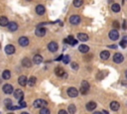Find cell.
I'll return each instance as SVG.
<instances>
[{
    "instance_id": "cell-41",
    "label": "cell",
    "mask_w": 127,
    "mask_h": 114,
    "mask_svg": "<svg viewBox=\"0 0 127 114\" xmlns=\"http://www.w3.org/2000/svg\"><path fill=\"white\" fill-rule=\"evenodd\" d=\"M109 48H111V49H115V48H116V46L112 45V46H109Z\"/></svg>"
},
{
    "instance_id": "cell-18",
    "label": "cell",
    "mask_w": 127,
    "mask_h": 114,
    "mask_svg": "<svg viewBox=\"0 0 127 114\" xmlns=\"http://www.w3.org/2000/svg\"><path fill=\"white\" fill-rule=\"evenodd\" d=\"M7 26H8V30L9 31H12V32H14V31H16L18 29V25L15 22H10V23L8 22Z\"/></svg>"
},
{
    "instance_id": "cell-10",
    "label": "cell",
    "mask_w": 127,
    "mask_h": 114,
    "mask_svg": "<svg viewBox=\"0 0 127 114\" xmlns=\"http://www.w3.org/2000/svg\"><path fill=\"white\" fill-rule=\"evenodd\" d=\"M5 53L7 55H13L15 53V47L13 45H7L5 47Z\"/></svg>"
},
{
    "instance_id": "cell-35",
    "label": "cell",
    "mask_w": 127,
    "mask_h": 114,
    "mask_svg": "<svg viewBox=\"0 0 127 114\" xmlns=\"http://www.w3.org/2000/svg\"><path fill=\"white\" fill-rule=\"evenodd\" d=\"M4 104H5L6 106H9V105L12 104V101H11L10 99H5V100H4Z\"/></svg>"
},
{
    "instance_id": "cell-40",
    "label": "cell",
    "mask_w": 127,
    "mask_h": 114,
    "mask_svg": "<svg viewBox=\"0 0 127 114\" xmlns=\"http://www.w3.org/2000/svg\"><path fill=\"white\" fill-rule=\"evenodd\" d=\"M62 59H63V55H61V56H60L58 59H56V61H61Z\"/></svg>"
},
{
    "instance_id": "cell-32",
    "label": "cell",
    "mask_w": 127,
    "mask_h": 114,
    "mask_svg": "<svg viewBox=\"0 0 127 114\" xmlns=\"http://www.w3.org/2000/svg\"><path fill=\"white\" fill-rule=\"evenodd\" d=\"M63 62H64V64H69L70 63V57L68 56V55H66V56H63Z\"/></svg>"
},
{
    "instance_id": "cell-4",
    "label": "cell",
    "mask_w": 127,
    "mask_h": 114,
    "mask_svg": "<svg viewBox=\"0 0 127 114\" xmlns=\"http://www.w3.org/2000/svg\"><path fill=\"white\" fill-rule=\"evenodd\" d=\"M2 90H3V92L5 93V94H11V93L13 92V86L11 85V84H4L3 85V87H2Z\"/></svg>"
},
{
    "instance_id": "cell-11",
    "label": "cell",
    "mask_w": 127,
    "mask_h": 114,
    "mask_svg": "<svg viewBox=\"0 0 127 114\" xmlns=\"http://www.w3.org/2000/svg\"><path fill=\"white\" fill-rule=\"evenodd\" d=\"M13 92H14V97L17 98L18 100H22L23 96H24V93L21 89H16V90H13Z\"/></svg>"
},
{
    "instance_id": "cell-6",
    "label": "cell",
    "mask_w": 127,
    "mask_h": 114,
    "mask_svg": "<svg viewBox=\"0 0 127 114\" xmlns=\"http://www.w3.org/2000/svg\"><path fill=\"white\" fill-rule=\"evenodd\" d=\"M78 94V90L76 87H70L68 89V95L70 97H77Z\"/></svg>"
},
{
    "instance_id": "cell-2",
    "label": "cell",
    "mask_w": 127,
    "mask_h": 114,
    "mask_svg": "<svg viewBox=\"0 0 127 114\" xmlns=\"http://www.w3.org/2000/svg\"><path fill=\"white\" fill-rule=\"evenodd\" d=\"M47 105H48V102L43 99H37L34 101V103H33V106H34L35 108H42V107L47 106Z\"/></svg>"
},
{
    "instance_id": "cell-21",
    "label": "cell",
    "mask_w": 127,
    "mask_h": 114,
    "mask_svg": "<svg viewBox=\"0 0 127 114\" xmlns=\"http://www.w3.org/2000/svg\"><path fill=\"white\" fill-rule=\"evenodd\" d=\"M119 107H120V104H119L117 101H112V102L110 103V108H111V110H113V111H117V110L119 109Z\"/></svg>"
},
{
    "instance_id": "cell-17",
    "label": "cell",
    "mask_w": 127,
    "mask_h": 114,
    "mask_svg": "<svg viewBox=\"0 0 127 114\" xmlns=\"http://www.w3.org/2000/svg\"><path fill=\"white\" fill-rule=\"evenodd\" d=\"M22 65L25 66V68H30V66L32 65L31 60L28 59V58H24V59L22 60Z\"/></svg>"
},
{
    "instance_id": "cell-36",
    "label": "cell",
    "mask_w": 127,
    "mask_h": 114,
    "mask_svg": "<svg viewBox=\"0 0 127 114\" xmlns=\"http://www.w3.org/2000/svg\"><path fill=\"white\" fill-rule=\"evenodd\" d=\"M20 101V108H23V107H26V105H27V103H26L25 101H22V100H19Z\"/></svg>"
},
{
    "instance_id": "cell-24",
    "label": "cell",
    "mask_w": 127,
    "mask_h": 114,
    "mask_svg": "<svg viewBox=\"0 0 127 114\" xmlns=\"http://www.w3.org/2000/svg\"><path fill=\"white\" fill-rule=\"evenodd\" d=\"M33 62H34L36 65H40L43 62V58L40 55H36V56H34V58H33Z\"/></svg>"
},
{
    "instance_id": "cell-19",
    "label": "cell",
    "mask_w": 127,
    "mask_h": 114,
    "mask_svg": "<svg viewBox=\"0 0 127 114\" xmlns=\"http://www.w3.org/2000/svg\"><path fill=\"white\" fill-rule=\"evenodd\" d=\"M55 75L57 76H63L65 75V71L63 68H61V66H58V68L55 69Z\"/></svg>"
},
{
    "instance_id": "cell-9",
    "label": "cell",
    "mask_w": 127,
    "mask_h": 114,
    "mask_svg": "<svg viewBox=\"0 0 127 114\" xmlns=\"http://www.w3.org/2000/svg\"><path fill=\"white\" fill-rule=\"evenodd\" d=\"M58 48H59V46H58V44H57L56 42H51V43H49V45H48V49H49V51L52 52V53L57 52V51H58Z\"/></svg>"
},
{
    "instance_id": "cell-8",
    "label": "cell",
    "mask_w": 127,
    "mask_h": 114,
    "mask_svg": "<svg viewBox=\"0 0 127 114\" xmlns=\"http://www.w3.org/2000/svg\"><path fill=\"white\" fill-rule=\"evenodd\" d=\"M18 43L21 47H27L29 45V39L27 37H21L18 40Z\"/></svg>"
},
{
    "instance_id": "cell-26",
    "label": "cell",
    "mask_w": 127,
    "mask_h": 114,
    "mask_svg": "<svg viewBox=\"0 0 127 114\" xmlns=\"http://www.w3.org/2000/svg\"><path fill=\"white\" fill-rule=\"evenodd\" d=\"M36 81H37V78L35 76H31L29 80H27V84H29L30 86H34L36 84Z\"/></svg>"
},
{
    "instance_id": "cell-3",
    "label": "cell",
    "mask_w": 127,
    "mask_h": 114,
    "mask_svg": "<svg viewBox=\"0 0 127 114\" xmlns=\"http://www.w3.org/2000/svg\"><path fill=\"white\" fill-rule=\"evenodd\" d=\"M123 61H124V57H123L122 54L116 53L115 55L113 56V62H114L115 64H121Z\"/></svg>"
},
{
    "instance_id": "cell-5",
    "label": "cell",
    "mask_w": 127,
    "mask_h": 114,
    "mask_svg": "<svg viewBox=\"0 0 127 114\" xmlns=\"http://www.w3.org/2000/svg\"><path fill=\"white\" fill-rule=\"evenodd\" d=\"M109 38L110 40H112V41H116V40H118L119 38V33L117 30H111L109 32Z\"/></svg>"
},
{
    "instance_id": "cell-15",
    "label": "cell",
    "mask_w": 127,
    "mask_h": 114,
    "mask_svg": "<svg viewBox=\"0 0 127 114\" xmlns=\"http://www.w3.org/2000/svg\"><path fill=\"white\" fill-rule=\"evenodd\" d=\"M27 80L28 79H27V77H26V76H21L18 78V82L21 86H25L26 84H27Z\"/></svg>"
},
{
    "instance_id": "cell-14",
    "label": "cell",
    "mask_w": 127,
    "mask_h": 114,
    "mask_svg": "<svg viewBox=\"0 0 127 114\" xmlns=\"http://www.w3.org/2000/svg\"><path fill=\"white\" fill-rule=\"evenodd\" d=\"M45 11H46V9L43 5H37L36 6V13L38 15H44Z\"/></svg>"
},
{
    "instance_id": "cell-12",
    "label": "cell",
    "mask_w": 127,
    "mask_h": 114,
    "mask_svg": "<svg viewBox=\"0 0 127 114\" xmlns=\"http://www.w3.org/2000/svg\"><path fill=\"white\" fill-rule=\"evenodd\" d=\"M64 42L65 43H66V44H70V45H72V46H75L77 42V40H75L73 39V37L72 36H69L66 39H65L64 40Z\"/></svg>"
},
{
    "instance_id": "cell-13",
    "label": "cell",
    "mask_w": 127,
    "mask_h": 114,
    "mask_svg": "<svg viewBox=\"0 0 127 114\" xmlns=\"http://www.w3.org/2000/svg\"><path fill=\"white\" fill-rule=\"evenodd\" d=\"M35 34L38 36V37H44L46 35V29L45 28H37L36 31H35Z\"/></svg>"
},
{
    "instance_id": "cell-25",
    "label": "cell",
    "mask_w": 127,
    "mask_h": 114,
    "mask_svg": "<svg viewBox=\"0 0 127 114\" xmlns=\"http://www.w3.org/2000/svg\"><path fill=\"white\" fill-rule=\"evenodd\" d=\"M2 77H3V79L8 80V79L11 77V71H8V70H5V71L2 72Z\"/></svg>"
},
{
    "instance_id": "cell-27",
    "label": "cell",
    "mask_w": 127,
    "mask_h": 114,
    "mask_svg": "<svg viewBox=\"0 0 127 114\" xmlns=\"http://www.w3.org/2000/svg\"><path fill=\"white\" fill-rule=\"evenodd\" d=\"M8 24V18L5 17V16H2L0 17V25L1 26H7Z\"/></svg>"
},
{
    "instance_id": "cell-7",
    "label": "cell",
    "mask_w": 127,
    "mask_h": 114,
    "mask_svg": "<svg viewBox=\"0 0 127 114\" xmlns=\"http://www.w3.org/2000/svg\"><path fill=\"white\" fill-rule=\"evenodd\" d=\"M70 22L72 25H77V24H79V22H81V17L78 15H72L70 18Z\"/></svg>"
},
{
    "instance_id": "cell-20",
    "label": "cell",
    "mask_w": 127,
    "mask_h": 114,
    "mask_svg": "<svg viewBox=\"0 0 127 114\" xmlns=\"http://www.w3.org/2000/svg\"><path fill=\"white\" fill-rule=\"evenodd\" d=\"M86 109H88V111H92V110H94L96 108V103L95 102H93V101H90L88 102V104H86Z\"/></svg>"
},
{
    "instance_id": "cell-22",
    "label": "cell",
    "mask_w": 127,
    "mask_h": 114,
    "mask_svg": "<svg viewBox=\"0 0 127 114\" xmlns=\"http://www.w3.org/2000/svg\"><path fill=\"white\" fill-rule=\"evenodd\" d=\"M109 56H110V53L108 51H102L101 53H100V59L104 60V61L109 59Z\"/></svg>"
},
{
    "instance_id": "cell-30",
    "label": "cell",
    "mask_w": 127,
    "mask_h": 114,
    "mask_svg": "<svg viewBox=\"0 0 127 114\" xmlns=\"http://www.w3.org/2000/svg\"><path fill=\"white\" fill-rule=\"evenodd\" d=\"M69 112L71 113V114H73V113H76V105L75 104H71L70 106H69Z\"/></svg>"
},
{
    "instance_id": "cell-43",
    "label": "cell",
    "mask_w": 127,
    "mask_h": 114,
    "mask_svg": "<svg viewBox=\"0 0 127 114\" xmlns=\"http://www.w3.org/2000/svg\"><path fill=\"white\" fill-rule=\"evenodd\" d=\"M28 1H31V0H28Z\"/></svg>"
},
{
    "instance_id": "cell-23",
    "label": "cell",
    "mask_w": 127,
    "mask_h": 114,
    "mask_svg": "<svg viewBox=\"0 0 127 114\" xmlns=\"http://www.w3.org/2000/svg\"><path fill=\"white\" fill-rule=\"evenodd\" d=\"M78 51L83 54H85L89 51V48H88V46H86V45H81L78 47Z\"/></svg>"
},
{
    "instance_id": "cell-31",
    "label": "cell",
    "mask_w": 127,
    "mask_h": 114,
    "mask_svg": "<svg viewBox=\"0 0 127 114\" xmlns=\"http://www.w3.org/2000/svg\"><path fill=\"white\" fill-rule=\"evenodd\" d=\"M40 113L41 114H50V110L44 106V107H42V109L40 110Z\"/></svg>"
},
{
    "instance_id": "cell-16",
    "label": "cell",
    "mask_w": 127,
    "mask_h": 114,
    "mask_svg": "<svg viewBox=\"0 0 127 114\" xmlns=\"http://www.w3.org/2000/svg\"><path fill=\"white\" fill-rule=\"evenodd\" d=\"M77 39L79 40V41H82V42H86L88 40V36L84 34V33H78L77 34Z\"/></svg>"
},
{
    "instance_id": "cell-29",
    "label": "cell",
    "mask_w": 127,
    "mask_h": 114,
    "mask_svg": "<svg viewBox=\"0 0 127 114\" xmlns=\"http://www.w3.org/2000/svg\"><path fill=\"white\" fill-rule=\"evenodd\" d=\"M72 4L75 7H81V6L83 4V0H73Z\"/></svg>"
},
{
    "instance_id": "cell-38",
    "label": "cell",
    "mask_w": 127,
    "mask_h": 114,
    "mask_svg": "<svg viewBox=\"0 0 127 114\" xmlns=\"http://www.w3.org/2000/svg\"><path fill=\"white\" fill-rule=\"evenodd\" d=\"M123 29L124 30L126 29V20H124V21H123Z\"/></svg>"
},
{
    "instance_id": "cell-42",
    "label": "cell",
    "mask_w": 127,
    "mask_h": 114,
    "mask_svg": "<svg viewBox=\"0 0 127 114\" xmlns=\"http://www.w3.org/2000/svg\"><path fill=\"white\" fill-rule=\"evenodd\" d=\"M0 48H1V45H0Z\"/></svg>"
},
{
    "instance_id": "cell-28",
    "label": "cell",
    "mask_w": 127,
    "mask_h": 114,
    "mask_svg": "<svg viewBox=\"0 0 127 114\" xmlns=\"http://www.w3.org/2000/svg\"><path fill=\"white\" fill-rule=\"evenodd\" d=\"M111 9H112V11H113V12L118 13V12L120 11V9H121V7H120V5H119V4H116V3H114V4H112V6H111Z\"/></svg>"
},
{
    "instance_id": "cell-33",
    "label": "cell",
    "mask_w": 127,
    "mask_h": 114,
    "mask_svg": "<svg viewBox=\"0 0 127 114\" xmlns=\"http://www.w3.org/2000/svg\"><path fill=\"white\" fill-rule=\"evenodd\" d=\"M126 45H127V43H126V38H124L122 41L120 42V46H121L123 49H125V48H126Z\"/></svg>"
},
{
    "instance_id": "cell-39",
    "label": "cell",
    "mask_w": 127,
    "mask_h": 114,
    "mask_svg": "<svg viewBox=\"0 0 127 114\" xmlns=\"http://www.w3.org/2000/svg\"><path fill=\"white\" fill-rule=\"evenodd\" d=\"M66 112L65 110H60V111H59V114H66Z\"/></svg>"
},
{
    "instance_id": "cell-37",
    "label": "cell",
    "mask_w": 127,
    "mask_h": 114,
    "mask_svg": "<svg viewBox=\"0 0 127 114\" xmlns=\"http://www.w3.org/2000/svg\"><path fill=\"white\" fill-rule=\"evenodd\" d=\"M113 26H114L115 28H119V24H118V22H116V21L113 22Z\"/></svg>"
},
{
    "instance_id": "cell-1",
    "label": "cell",
    "mask_w": 127,
    "mask_h": 114,
    "mask_svg": "<svg viewBox=\"0 0 127 114\" xmlns=\"http://www.w3.org/2000/svg\"><path fill=\"white\" fill-rule=\"evenodd\" d=\"M88 90H89V83L86 81V80H83V81L82 82L79 91H81L82 94H86V93L88 92Z\"/></svg>"
},
{
    "instance_id": "cell-34",
    "label": "cell",
    "mask_w": 127,
    "mask_h": 114,
    "mask_svg": "<svg viewBox=\"0 0 127 114\" xmlns=\"http://www.w3.org/2000/svg\"><path fill=\"white\" fill-rule=\"evenodd\" d=\"M72 70H75V71H77V70L78 69V65H77V63H75V62L72 63Z\"/></svg>"
}]
</instances>
